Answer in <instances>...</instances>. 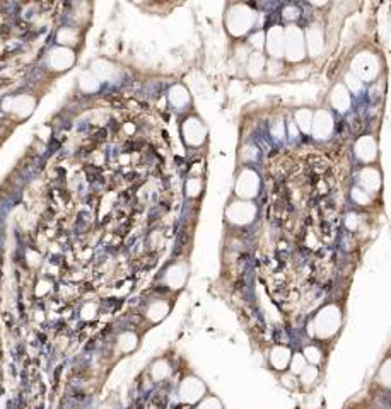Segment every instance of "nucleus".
<instances>
[{
    "instance_id": "ddd939ff",
    "label": "nucleus",
    "mask_w": 391,
    "mask_h": 409,
    "mask_svg": "<svg viewBox=\"0 0 391 409\" xmlns=\"http://www.w3.org/2000/svg\"><path fill=\"white\" fill-rule=\"evenodd\" d=\"M318 355H320V353H318V350H314V348H307V350H306V357L311 358L313 361L320 360V357H318Z\"/></svg>"
},
{
    "instance_id": "f257e3e1",
    "label": "nucleus",
    "mask_w": 391,
    "mask_h": 409,
    "mask_svg": "<svg viewBox=\"0 0 391 409\" xmlns=\"http://www.w3.org/2000/svg\"><path fill=\"white\" fill-rule=\"evenodd\" d=\"M75 62V55L70 48H65V46H58V48L52 50L48 55V67L52 70L56 72H63L67 68H70Z\"/></svg>"
},
{
    "instance_id": "20e7f679",
    "label": "nucleus",
    "mask_w": 391,
    "mask_h": 409,
    "mask_svg": "<svg viewBox=\"0 0 391 409\" xmlns=\"http://www.w3.org/2000/svg\"><path fill=\"white\" fill-rule=\"evenodd\" d=\"M185 278H186V270L183 266H179V264L171 268L166 275V281L171 288H179L183 285V281H185Z\"/></svg>"
},
{
    "instance_id": "1a4fd4ad",
    "label": "nucleus",
    "mask_w": 391,
    "mask_h": 409,
    "mask_svg": "<svg viewBox=\"0 0 391 409\" xmlns=\"http://www.w3.org/2000/svg\"><path fill=\"white\" fill-rule=\"evenodd\" d=\"M304 368H306L304 358L301 357V355H296V358H294V361H292V372L294 374H303Z\"/></svg>"
},
{
    "instance_id": "0eeeda50",
    "label": "nucleus",
    "mask_w": 391,
    "mask_h": 409,
    "mask_svg": "<svg viewBox=\"0 0 391 409\" xmlns=\"http://www.w3.org/2000/svg\"><path fill=\"white\" fill-rule=\"evenodd\" d=\"M81 87L85 92H92L98 89V78L92 77L91 74H82L81 75Z\"/></svg>"
},
{
    "instance_id": "f8f14e48",
    "label": "nucleus",
    "mask_w": 391,
    "mask_h": 409,
    "mask_svg": "<svg viewBox=\"0 0 391 409\" xmlns=\"http://www.w3.org/2000/svg\"><path fill=\"white\" fill-rule=\"evenodd\" d=\"M381 377H383V383H386L388 387H391V361H388V363L385 365Z\"/></svg>"
},
{
    "instance_id": "6e6552de",
    "label": "nucleus",
    "mask_w": 391,
    "mask_h": 409,
    "mask_svg": "<svg viewBox=\"0 0 391 409\" xmlns=\"http://www.w3.org/2000/svg\"><path fill=\"white\" fill-rule=\"evenodd\" d=\"M168 375H169V365H168L166 361H157L152 368V377L156 380H163V379H166Z\"/></svg>"
},
{
    "instance_id": "39448f33",
    "label": "nucleus",
    "mask_w": 391,
    "mask_h": 409,
    "mask_svg": "<svg viewBox=\"0 0 391 409\" xmlns=\"http://www.w3.org/2000/svg\"><path fill=\"white\" fill-rule=\"evenodd\" d=\"M168 312V306L164 302H156L150 306V308L147 310V315H149L152 321H161V319L166 315Z\"/></svg>"
},
{
    "instance_id": "423d86ee",
    "label": "nucleus",
    "mask_w": 391,
    "mask_h": 409,
    "mask_svg": "<svg viewBox=\"0 0 391 409\" xmlns=\"http://www.w3.org/2000/svg\"><path fill=\"white\" fill-rule=\"evenodd\" d=\"M120 348L123 351H132L135 346H137V336L134 332H125V334L120 336Z\"/></svg>"
},
{
    "instance_id": "4468645a",
    "label": "nucleus",
    "mask_w": 391,
    "mask_h": 409,
    "mask_svg": "<svg viewBox=\"0 0 391 409\" xmlns=\"http://www.w3.org/2000/svg\"><path fill=\"white\" fill-rule=\"evenodd\" d=\"M101 409H113V408H110V406H103Z\"/></svg>"
},
{
    "instance_id": "9d476101",
    "label": "nucleus",
    "mask_w": 391,
    "mask_h": 409,
    "mask_svg": "<svg viewBox=\"0 0 391 409\" xmlns=\"http://www.w3.org/2000/svg\"><path fill=\"white\" fill-rule=\"evenodd\" d=\"M316 375H318L316 368H313V367L304 368V370H303V382L304 383H311L314 379H316Z\"/></svg>"
},
{
    "instance_id": "7ed1b4c3",
    "label": "nucleus",
    "mask_w": 391,
    "mask_h": 409,
    "mask_svg": "<svg viewBox=\"0 0 391 409\" xmlns=\"http://www.w3.org/2000/svg\"><path fill=\"white\" fill-rule=\"evenodd\" d=\"M7 111L14 113L19 118H26L28 114H31V111L34 109V101L29 96H16V98H10L5 101Z\"/></svg>"
},
{
    "instance_id": "9b49d317",
    "label": "nucleus",
    "mask_w": 391,
    "mask_h": 409,
    "mask_svg": "<svg viewBox=\"0 0 391 409\" xmlns=\"http://www.w3.org/2000/svg\"><path fill=\"white\" fill-rule=\"evenodd\" d=\"M198 409H222V408H221V403H219L217 399L210 397V399H205V401H203V403L198 406Z\"/></svg>"
},
{
    "instance_id": "f03ea898",
    "label": "nucleus",
    "mask_w": 391,
    "mask_h": 409,
    "mask_svg": "<svg viewBox=\"0 0 391 409\" xmlns=\"http://www.w3.org/2000/svg\"><path fill=\"white\" fill-rule=\"evenodd\" d=\"M203 394H205V385L198 379H193V377L183 380L181 387H179V397L185 403H196V401L202 399Z\"/></svg>"
}]
</instances>
